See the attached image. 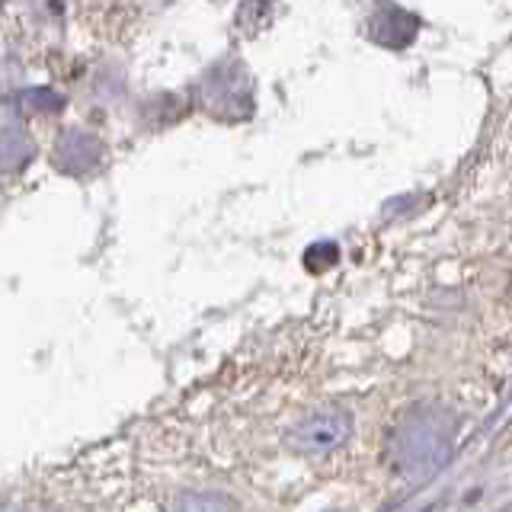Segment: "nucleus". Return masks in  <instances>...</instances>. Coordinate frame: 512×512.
Segmentation results:
<instances>
[{"instance_id": "1", "label": "nucleus", "mask_w": 512, "mask_h": 512, "mask_svg": "<svg viewBox=\"0 0 512 512\" xmlns=\"http://www.w3.org/2000/svg\"><path fill=\"white\" fill-rule=\"evenodd\" d=\"M458 416L442 404L410 407L388 432V458L407 480H426L452 458Z\"/></svg>"}, {"instance_id": "2", "label": "nucleus", "mask_w": 512, "mask_h": 512, "mask_svg": "<svg viewBox=\"0 0 512 512\" xmlns=\"http://www.w3.org/2000/svg\"><path fill=\"white\" fill-rule=\"evenodd\" d=\"M352 436V413L343 407H320L285 432V448L304 458L330 455L336 448H343Z\"/></svg>"}, {"instance_id": "3", "label": "nucleus", "mask_w": 512, "mask_h": 512, "mask_svg": "<svg viewBox=\"0 0 512 512\" xmlns=\"http://www.w3.org/2000/svg\"><path fill=\"white\" fill-rule=\"evenodd\" d=\"M173 512H237V503L221 490H183L173 500Z\"/></svg>"}, {"instance_id": "4", "label": "nucleus", "mask_w": 512, "mask_h": 512, "mask_svg": "<svg viewBox=\"0 0 512 512\" xmlns=\"http://www.w3.org/2000/svg\"><path fill=\"white\" fill-rule=\"evenodd\" d=\"M304 263H308L311 272H324L333 263H340V247L330 244V240H327V244H314L308 253H304Z\"/></svg>"}]
</instances>
